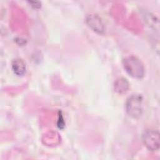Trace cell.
<instances>
[{
    "label": "cell",
    "mask_w": 160,
    "mask_h": 160,
    "mask_svg": "<svg viewBox=\"0 0 160 160\" xmlns=\"http://www.w3.org/2000/svg\"><path fill=\"white\" fill-rule=\"evenodd\" d=\"M142 138L144 144L149 150L154 151L159 149L160 137L158 131L147 129L144 131Z\"/></svg>",
    "instance_id": "3"
},
{
    "label": "cell",
    "mask_w": 160,
    "mask_h": 160,
    "mask_svg": "<svg viewBox=\"0 0 160 160\" xmlns=\"http://www.w3.org/2000/svg\"><path fill=\"white\" fill-rule=\"evenodd\" d=\"M88 26L94 32L98 34H102L104 31V26L101 19L96 14H90L86 19Z\"/></svg>",
    "instance_id": "4"
},
{
    "label": "cell",
    "mask_w": 160,
    "mask_h": 160,
    "mask_svg": "<svg viewBox=\"0 0 160 160\" xmlns=\"http://www.w3.org/2000/svg\"><path fill=\"white\" fill-rule=\"evenodd\" d=\"M122 66L126 72L134 78L141 79L144 76V64L136 56H130L124 58L122 61Z\"/></svg>",
    "instance_id": "1"
},
{
    "label": "cell",
    "mask_w": 160,
    "mask_h": 160,
    "mask_svg": "<svg viewBox=\"0 0 160 160\" xmlns=\"http://www.w3.org/2000/svg\"><path fill=\"white\" fill-rule=\"evenodd\" d=\"M11 67L14 74L19 76L24 75L26 72L25 62L20 58H16L14 59L12 62Z\"/></svg>",
    "instance_id": "5"
},
{
    "label": "cell",
    "mask_w": 160,
    "mask_h": 160,
    "mask_svg": "<svg viewBox=\"0 0 160 160\" xmlns=\"http://www.w3.org/2000/svg\"><path fill=\"white\" fill-rule=\"evenodd\" d=\"M142 97L140 94H132L127 99L126 109L132 118H138L142 112Z\"/></svg>",
    "instance_id": "2"
},
{
    "label": "cell",
    "mask_w": 160,
    "mask_h": 160,
    "mask_svg": "<svg viewBox=\"0 0 160 160\" xmlns=\"http://www.w3.org/2000/svg\"><path fill=\"white\" fill-rule=\"evenodd\" d=\"M114 90L119 94H122L127 91L129 88V82L126 79L124 78H119L114 82Z\"/></svg>",
    "instance_id": "6"
}]
</instances>
